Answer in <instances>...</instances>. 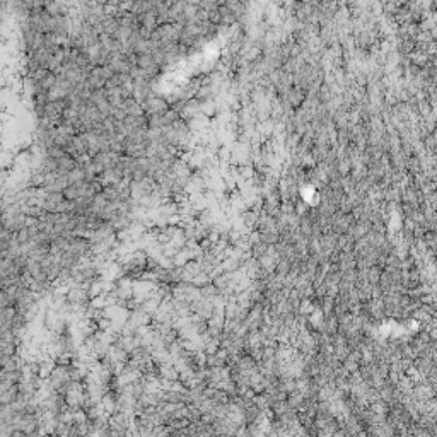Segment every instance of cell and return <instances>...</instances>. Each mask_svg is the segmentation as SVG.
<instances>
[{
	"label": "cell",
	"instance_id": "6da1fadb",
	"mask_svg": "<svg viewBox=\"0 0 437 437\" xmlns=\"http://www.w3.org/2000/svg\"><path fill=\"white\" fill-rule=\"evenodd\" d=\"M142 108H144L145 115H164L171 106H169L167 99H164V97L157 96L156 92H152L149 96V99L142 105Z\"/></svg>",
	"mask_w": 437,
	"mask_h": 437
},
{
	"label": "cell",
	"instance_id": "7a4b0ae2",
	"mask_svg": "<svg viewBox=\"0 0 437 437\" xmlns=\"http://www.w3.org/2000/svg\"><path fill=\"white\" fill-rule=\"evenodd\" d=\"M65 201V195L63 193H48L46 195V200L43 204V210L50 214H56V209Z\"/></svg>",
	"mask_w": 437,
	"mask_h": 437
},
{
	"label": "cell",
	"instance_id": "3957f363",
	"mask_svg": "<svg viewBox=\"0 0 437 437\" xmlns=\"http://www.w3.org/2000/svg\"><path fill=\"white\" fill-rule=\"evenodd\" d=\"M123 108H125L126 115L133 116V118H139V116H145V111H144L142 105H140L137 99H133V97H128V99H125V101H123Z\"/></svg>",
	"mask_w": 437,
	"mask_h": 437
},
{
	"label": "cell",
	"instance_id": "277c9868",
	"mask_svg": "<svg viewBox=\"0 0 437 437\" xmlns=\"http://www.w3.org/2000/svg\"><path fill=\"white\" fill-rule=\"evenodd\" d=\"M86 181V175H84V169L82 167H75L74 171L69 173V183L70 185H81V183Z\"/></svg>",
	"mask_w": 437,
	"mask_h": 437
}]
</instances>
